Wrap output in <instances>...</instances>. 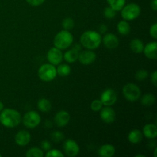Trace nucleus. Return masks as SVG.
Listing matches in <instances>:
<instances>
[{
	"label": "nucleus",
	"mask_w": 157,
	"mask_h": 157,
	"mask_svg": "<svg viewBox=\"0 0 157 157\" xmlns=\"http://www.w3.org/2000/svg\"><path fill=\"white\" fill-rule=\"evenodd\" d=\"M98 154L102 157H112L115 154V148L111 144H104L98 150Z\"/></svg>",
	"instance_id": "6ab92c4d"
},
{
	"label": "nucleus",
	"mask_w": 157,
	"mask_h": 157,
	"mask_svg": "<svg viewBox=\"0 0 157 157\" xmlns=\"http://www.w3.org/2000/svg\"><path fill=\"white\" fill-rule=\"evenodd\" d=\"M150 6H151V9H153V11H156L157 10V0H153Z\"/></svg>",
	"instance_id": "4c0bfd02"
},
{
	"label": "nucleus",
	"mask_w": 157,
	"mask_h": 157,
	"mask_svg": "<svg viewBox=\"0 0 157 157\" xmlns=\"http://www.w3.org/2000/svg\"><path fill=\"white\" fill-rule=\"evenodd\" d=\"M107 27L105 25H101V27H100V32L101 33H105L107 32Z\"/></svg>",
	"instance_id": "58836bf2"
},
{
	"label": "nucleus",
	"mask_w": 157,
	"mask_h": 157,
	"mask_svg": "<svg viewBox=\"0 0 157 157\" xmlns=\"http://www.w3.org/2000/svg\"><path fill=\"white\" fill-rule=\"evenodd\" d=\"M81 46L88 50H94L98 48L101 44V35L95 31H87L81 35Z\"/></svg>",
	"instance_id": "f03ea898"
},
{
	"label": "nucleus",
	"mask_w": 157,
	"mask_h": 157,
	"mask_svg": "<svg viewBox=\"0 0 157 157\" xmlns=\"http://www.w3.org/2000/svg\"><path fill=\"white\" fill-rule=\"evenodd\" d=\"M41 147L44 150H45V151H48L49 150H51L52 145H51V144L48 140H44L41 142Z\"/></svg>",
	"instance_id": "c9c22d12"
},
{
	"label": "nucleus",
	"mask_w": 157,
	"mask_h": 157,
	"mask_svg": "<svg viewBox=\"0 0 157 157\" xmlns=\"http://www.w3.org/2000/svg\"><path fill=\"white\" fill-rule=\"evenodd\" d=\"M63 148H64L66 155L70 157L76 156L80 152V147L78 144L71 139L67 140L64 142Z\"/></svg>",
	"instance_id": "9d476101"
},
{
	"label": "nucleus",
	"mask_w": 157,
	"mask_h": 157,
	"mask_svg": "<svg viewBox=\"0 0 157 157\" xmlns=\"http://www.w3.org/2000/svg\"><path fill=\"white\" fill-rule=\"evenodd\" d=\"M81 51V47L80 44H76L75 47L71 50H68L65 52L63 58L67 62L74 63L78 59V55Z\"/></svg>",
	"instance_id": "ddd939ff"
},
{
	"label": "nucleus",
	"mask_w": 157,
	"mask_h": 157,
	"mask_svg": "<svg viewBox=\"0 0 157 157\" xmlns=\"http://www.w3.org/2000/svg\"><path fill=\"white\" fill-rule=\"evenodd\" d=\"M64 155L56 149H53V150H49L48 153H46V157H64Z\"/></svg>",
	"instance_id": "7c9ffc66"
},
{
	"label": "nucleus",
	"mask_w": 157,
	"mask_h": 157,
	"mask_svg": "<svg viewBox=\"0 0 157 157\" xmlns=\"http://www.w3.org/2000/svg\"><path fill=\"white\" fill-rule=\"evenodd\" d=\"M121 16L126 21L136 19L140 15V7L136 3H130L124 6L121 9Z\"/></svg>",
	"instance_id": "39448f33"
},
{
	"label": "nucleus",
	"mask_w": 157,
	"mask_h": 157,
	"mask_svg": "<svg viewBox=\"0 0 157 157\" xmlns=\"http://www.w3.org/2000/svg\"><path fill=\"white\" fill-rule=\"evenodd\" d=\"M3 109H4V105H3V104L2 101H0V111H2Z\"/></svg>",
	"instance_id": "ea45409f"
},
{
	"label": "nucleus",
	"mask_w": 157,
	"mask_h": 157,
	"mask_svg": "<svg viewBox=\"0 0 157 157\" xmlns=\"http://www.w3.org/2000/svg\"><path fill=\"white\" fill-rule=\"evenodd\" d=\"M73 35L69 31L62 30L58 32L54 38V45L60 50H64L70 47L73 43Z\"/></svg>",
	"instance_id": "7ed1b4c3"
},
{
	"label": "nucleus",
	"mask_w": 157,
	"mask_h": 157,
	"mask_svg": "<svg viewBox=\"0 0 157 157\" xmlns=\"http://www.w3.org/2000/svg\"><path fill=\"white\" fill-rule=\"evenodd\" d=\"M150 36H151L152 38H154V39H156L157 38V24L156 23H154V24L150 27Z\"/></svg>",
	"instance_id": "72a5a7b5"
},
{
	"label": "nucleus",
	"mask_w": 157,
	"mask_h": 157,
	"mask_svg": "<svg viewBox=\"0 0 157 157\" xmlns=\"http://www.w3.org/2000/svg\"><path fill=\"white\" fill-rule=\"evenodd\" d=\"M107 1L110 5V7H111L116 12L121 11L126 2V0H107Z\"/></svg>",
	"instance_id": "393cba45"
},
{
	"label": "nucleus",
	"mask_w": 157,
	"mask_h": 157,
	"mask_svg": "<svg viewBox=\"0 0 157 157\" xmlns=\"http://www.w3.org/2000/svg\"><path fill=\"white\" fill-rule=\"evenodd\" d=\"M21 116L19 112L14 109H4L0 114V123L7 128H14L19 125Z\"/></svg>",
	"instance_id": "f257e3e1"
},
{
	"label": "nucleus",
	"mask_w": 157,
	"mask_h": 157,
	"mask_svg": "<svg viewBox=\"0 0 157 157\" xmlns=\"http://www.w3.org/2000/svg\"><path fill=\"white\" fill-rule=\"evenodd\" d=\"M143 134L148 139H155L157 136V127L155 124H149L143 129Z\"/></svg>",
	"instance_id": "a211bd4d"
},
{
	"label": "nucleus",
	"mask_w": 157,
	"mask_h": 157,
	"mask_svg": "<svg viewBox=\"0 0 157 157\" xmlns=\"http://www.w3.org/2000/svg\"><path fill=\"white\" fill-rule=\"evenodd\" d=\"M151 82L153 83V85L156 87V82H157V72H156V71H154L152 73V75H151Z\"/></svg>",
	"instance_id": "e433bc0d"
},
{
	"label": "nucleus",
	"mask_w": 157,
	"mask_h": 157,
	"mask_svg": "<svg viewBox=\"0 0 157 157\" xmlns=\"http://www.w3.org/2000/svg\"><path fill=\"white\" fill-rule=\"evenodd\" d=\"M130 48L134 53L140 54L144 51V44L140 39L135 38V39H133L130 41Z\"/></svg>",
	"instance_id": "412c9836"
},
{
	"label": "nucleus",
	"mask_w": 157,
	"mask_h": 157,
	"mask_svg": "<svg viewBox=\"0 0 157 157\" xmlns=\"http://www.w3.org/2000/svg\"><path fill=\"white\" fill-rule=\"evenodd\" d=\"M45 0H26L28 3L32 6H39L44 3Z\"/></svg>",
	"instance_id": "f704fd0d"
},
{
	"label": "nucleus",
	"mask_w": 157,
	"mask_h": 157,
	"mask_svg": "<svg viewBox=\"0 0 157 157\" xmlns=\"http://www.w3.org/2000/svg\"><path fill=\"white\" fill-rule=\"evenodd\" d=\"M2 156V155H1V153H0V157H1Z\"/></svg>",
	"instance_id": "37998d69"
},
{
	"label": "nucleus",
	"mask_w": 157,
	"mask_h": 157,
	"mask_svg": "<svg viewBox=\"0 0 157 157\" xmlns=\"http://www.w3.org/2000/svg\"><path fill=\"white\" fill-rule=\"evenodd\" d=\"M104 16L108 19H112L116 16V11L113 10L111 7H107L104 9Z\"/></svg>",
	"instance_id": "2f4dec72"
},
{
	"label": "nucleus",
	"mask_w": 157,
	"mask_h": 157,
	"mask_svg": "<svg viewBox=\"0 0 157 157\" xmlns=\"http://www.w3.org/2000/svg\"><path fill=\"white\" fill-rule=\"evenodd\" d=\"M128 140L133 144H139L143 140V133L140 130L134 129V130H131L129 133Z\"/></svg>",
	"instance_id": "aec40b11"
},
{
	"label": "nucleus",
	"mask_w": 157,
	"mask_h": 157,
	"mask_svg": "<svg viewBox=\"0 0 157 157\" xmlns=\"http://www.w3.org/2000/svg\"><path fill=\"white\" fill-rule=\"evenodd\" d=\"M104 46L109 49H114L119 45V40L115 35L112 33L106 34L103 38Z\"/></svg>",
	"instance_id": "dca6fc26"
},
{
	"label": "nucleus",
	"mask_w": 157,
	"mask_h": 157,
	"mask_svg": "<svg viewBox=\"0 0 157 157\" xmlns=\"http://www.w3.org/2000/svg\"><path fill=\"white\" fill-rule=\"evenodd\" d=\"M124 96L127 101L130 102H135L140 98L141 91L140 89L136 84L129 83L127 84L123 88Z\"/></svg>",
	"instance_id": "423d86ee"
},
{
	"label": "nucleus",
	"mask_w": 157,
	"mask_h": 157,
	"mask_svg": "<svg viewBox=\"0 0 157 157\" xmlns=\"http://www.w3.org/2000/svg\"><path fill=\"white\" fill-rule=\"evenodd\" d=\"M156 101V98L152 94H147L144 95L143 98H141V104L146 107H150L152 106Z\"/></svg>",
	"instance_id": "a878e982"
},
{
	"label": "nucleus",
	"mask_w": 157,
	"mask_h": 157,
	"mask_svg": "<svg viewBox=\"0 0 157 157\" xmlns=\"http://www.w3.org/2000/svg\"><path fill=\"white\" fill-rule=\"evenodd\" d=\"M51 137H52V139L55 142L58 143L64 139V134L60 131H55L52 133Z\"/></svg>",
	"instance_id": "473e14b6"
},
{
	"label": "nucleus",
	"mask_w": 157,
	"mask_h": 157,
	"mask_svg": "<svg viewBox=\"0 0 157 157\" xmlns=\"http://www.w3.org/2000/svg\"><path fill=\"white\" fill-rule=\"evenodd\" d=\"M62 26L64 28V30L70 31L75 26V21L72 18H66L63 20L62 21Z\"/></svg>",
	"instance_id": "cd10ccee"
},
{
	"label": "nucleus",
	"mask_w": 157,
	"mask_h": 157,
	"mask_svg": "<svg viewBox=\"0 0 157 157\" xmlns=\"http://www.w3.org/2000/svg\"><path fill=\"white\" fill-rule=\"evenodd\" d=\"M23 124L27 128L29 129H33L35 128L39 125L41 123V116L39 113L36 111H32L27 112L24 115L22 119Z\"/></svg>",
	"instance_id": "0eeeda50"
},
{
	"label": "nucleus",
	"mask_w": 157,
	"mask_h": 157,
	"mask_svg": "<svg viewBox=\"0 0 157 157\" xmlns=\"http://www.w3.org/2000/svg\"><path fill=\"white\" fill-rule=\"evenodd\" d=\"M117 95L114 91V90L111 88H107L101 94V101L103 105L104 106H112L117 102Z\"/></svg>",
	"instance_id": "6e6552de"
},
{
	"label": "nucleus",
	"mask_w": 157,
	"mask_h": 157,
	"mask_svg": "<svg viewBox=\"0 0 157 157\" xmlns=\"http://www.w3.org/2000/svg\"><path fill=\"white\" fill-rule=\"evenodd\" d=\"M100 117L101 120L106 124H111L114 122L116 119V113H115L114 110L110 106H106L104 108H101V113H100Z\"/></svg>",
	"instance_id": "9b49d317"
},
{
	"label": "nucleus",
	"mask_w": 157,
	"mask_h": 157,
	"mask_svg": "<svg viewBox=\"0 0 157 157\" xmlns=\"http://www.w3.org/2000/svg\"><path fill=\"white\" fill-rule=\"evenodd\" d=\"M157 43L156 41L153 42L148 43L146 46H144V51L143 52L144 53L145 56L148 58L149 59L155 60L157 57Z\"/></svg>",
	"instance_id": "f3484780"
},
{
	"label": "nucleus",
	"mask_w": 157,
	"mask_h": 157,
	"mask_svg": "<svg viewBox=\"0 0 157 157\" xmlns=\"http://www.w3.org/2000/svg\"><path fill=\"white\" fill-rule=\"evenodd\" d=\"M38 75L40 79L43 81L49 82L56 78V67L52 64H44L39 67L38 71Z\"/></svg>",
	"instance_id": "20e7f679"
},
{
	"label": "nucleus",
	"mask_w": 157,
	"mask_h": 157,
	"mask_svg": "<svg viewBox=\"0 0 157 157\" xmlns=\"http://www.w3.org/2000/svg\"><path fill=\"white\" fill-rule=\"evenodd\" d=\"M57 70V75H60L61 77H67L68 76L71 71V68L69 65L65 64H60L58 67Z\"/></svg>",
	"instance_id": "b1692460"
},
{
	"label": "nucleus",
	"mask_w": 157,
	"mask_h": 157,
	"mask_svg": "<svg viewBox=\"0 0 157 157\" xmlns=\"http://www.w3.org/2000/svg\"><path fill=\"white\" fill-rule=\"evenodd\" d=\"M47 58L50 64L53 65H58L62 61L63 54L60 49L54 47L48 52Z\"/></svg>",
	"instance_id": "1a4fd4ad"
},
{
	"label": "nucleus",
	"mask_w": 157,
	"mask_h": 157,
	"mask_svg": "<svg viewBox=\"0 0 157 157\" xmlns=\"http://www.w3.org/2000/svg\"><path fill=\"white\" fill-rule=\"evenodd\" d=\"M139 156H141V157H145V156H144V155H140V154L136 155V156H135V157H139Z\"/></svg>",
	"instance_id": "79ce46f5"
},
{
	"label": "nucleus",
	"mask_w": 157,
	"mask_h": 157,
	"mask_svg": "<svg viewBox=\"0 0 157 157\" xmlns=\"http://www.w3.org/2000/svg\"><path fill=\"white\" fill-rule=\"evenodd\" d=\"M38 108L41 112L46 113V112H48L51 110L52 104H51L49 100L45 99V98H41L38 101Z\"/></svg>",
	"instance_id": "4be33fe9"
},
{
	"label": "nucleus",
	"mask_w": 157,
	"mask_h": 157,
	"mask_svg": "<svg viewBox=\"0 0 157 157\" xmlns=\"http://www.w3.org/2000/svg\"><path fill=\"white\" fill-rule=\"evenodd\" d=\"M117 31L121 35H127L130 32V26L127 21H121L117 24Z\"/></svg>",
	"instance_id": "5701e85b"
},
{
	"label": "nucleus",
	"mask_w": 157,
	"mask_h": 157,
	"mask_svg": "<svg viewBox=\"0 0 157 157\" xmlns=\"http://www.w3.org/2000/svg\"><path fill=\"white\" fill-rule=\"evenodd\" d=\"M96 58V54L93 51L88 50V49L81 52L78 55V60L81 62V64H84V65H88V64H92L95 61Z\"/></svg>",
	"instance_id": "f8f14e48"
},
{
	"label": "nucleus",
	"mask_w": 157,
	"mask_h": 157,
	"mask_svg": "<svg viewBox=\"0 0 157 157\" xmlns=\"http://www.w3.org/2000/svg\"><path fill=\"white\" fill-rule=\"evenodd\" d=\"M148 77V72L147 70L144 69H141L136 71V75H135V78L137 81H144V80L147 79Z\"/></svg>",
	"instance_id": "c85d7f7f"
},
{
	"label": "nucleus",
	"mask_w": 157,
	"mask_h": 157,
	"mask_svg": "<svg viewBox=\"0 0 157 157\" xmlns=\"http://www.w3.org/2000/svg\"><path fill=\"white\" fill-rule=\"evenodd\" d=\"M31 140V135L26 130H20L15 136V141L19 147H25Z\"/></svg>",
	"instance_id": "4468645a"
},
{
	"label": "nucleus",
	"mask_w": 157,
	"mask_h": 157,
	"mask_svg": "<svg viewBox=\"0 0 157 157\" xmlns=\"http://www.w3.org/2000/svg\"><path fill=\"white\" fill-rule=\"evenodd\" d=\"M70 114L65 110L58 111L55 116V122L56 125L59 127H65L70 121Z\"/></svg>",
	"instance_id": "2eb2a0df"
},
{
	"label": "nucleus",
	"mask_w": 157,
	"mask_h": 157,
	"mask_svg": "<svg viewBox=\"0 0 157 157\" xmlns=\"http://www.w3.org/2000/svg\"><path fill=\"white\" fill-rule=\"evenodd\" d=\"M103 107V104L101 100H94L90 104V108L93 111H99Z\"/></svg>",
	"instance_id": "c756f323"
},
{
	"label": "nucleus",
	"mask_w": 157,
	"mask_h": 157,
	"mask_svg": "<svg viewBox=\"0 0 157 157\" xmlns=\"http://www.w3.org/2000/svg\"><path fill=\"white\" fill-rule=\"evenodd\" d=\"M156 152H157V148L155 149L154 150V157H156Z\"/></svg>",
	"instance_id": "a19ab883"
},
{
	"label": "nucleus",
	"mask_w": 157,
	"mask_h": 157,
	"mask_svg": "<svg viewBox=\"0 0 157 157\" xmlns=\"http://www.w3.org/2000/svg\"><path fill=\"white\" fill-rule=\"evenodd\" d=\"M25 156L27 157H43L44 156V153L41 149L33 147V148H31L28 150Z\"/></svg>",
	"instance_id": "bb28decb"
}]
</instances>
